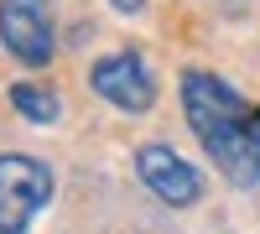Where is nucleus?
Instances as JSON below:
<instances>
[{"mask_svg": "<svg viewBox=\"0 0 260 234\" xmlns=\"http://www.w3.org/2000/svg\"><path fill=\"white\" fill-rule=\"evenodd\" d=\"M182 115L224 182H260V110L234 83H224L219 73H182Z\"/></svg>", "mask_w": 260, "mask_h": 234, "instance_id": "f257e3e1", "label": "nucleus"}, {"mask_svg": "<svg viewBox=\"0 0 260 234\" xmlns=\"http://www.w3.org/2000/svg\"><path fill=\"white\" fill-rule=\"evenodd\" d=\"M52 203V172L37 156H0V234H26Z\"/></svg>", "mask_w": 260, "mask_h": 234, "instance_id": "f03ea898", "label": "nucleus"}, {"mask_svg": "<svg viewBox=\"0 0 260 234\" xmlns=\"http://www.w3.org/2000/svg\"><path fill=\"white\" fill-rule=\"evenodd\" d=\"M0 42L16 62L26 68H47L57 42H52V16L47 0H0Z\"/></svg>", "mask_w": 260, "mask_h": 234, "instance_id": "7ed1b4c3", "label": "nucleus"}, {"mask_svg": "<svg viewBox=\"0 0 260 234\" xmlns=\"http://www.w3.org/2000/svg\"><path fill=\"white\" fill-rule=\"evenodd\" d=\"M89 83H94V94L104 104H115V110H125V115H146L151 104H156V78H151L146 57H136V52L99 57L89 68Z\"/></svg>", "mask_w": 260, "mask_h": 234, "instance_id": "20e7f679", "label": "nucleus"}, {"mask_svg": "<svg viewBox=\"0 0 260 234\" xmlns=\"http://www.w3.org/2000/svg\"><path fill=\"white\" fill-rule=\"evenodd\" d=\"M136 177H141L167 208H192V203L203 198L198 166H187L172 146H141V151H136Z\"/></svg>", "mask_w": 260, "mask_h": 234, "instance_id": "39448f33", "label": "nucleus"}, {"mask_svg": "<svg viewBox=\"0 0 260 234\" xmlns=\"http://www.w3.org/2000/svg\"><path fill=\"white\" fill-rule=\"evenodd\" d=\"M11 104H16V115H26L31 125H57L62 120V99L47 89V83H16Z\"/></svg>", "mask_w": 260, "mask_h": 234, "instance_id": "423d86ee", "label": "nucleus"}, {"mask_svg": "<svg viewBox=\"0 0 260 234\" xmlns=\"http://www.w3.org/2000/svg\"><path fill=\"white\" fill-rule=\"evenodd\" d=\"M110 6H115L120 16H141V6H146V0H110Z\"/></svg>", "mask_w": 260, "mask_h": 234, "instance_id": "0eeeda50", "label": "nucleus"}]
</instances>
